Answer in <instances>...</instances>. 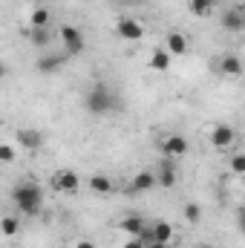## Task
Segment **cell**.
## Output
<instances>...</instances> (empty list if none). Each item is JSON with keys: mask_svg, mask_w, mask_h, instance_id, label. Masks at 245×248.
<instances>
[{"mask_svg": "<svg viewBox=\"0 0 245 248\" xmlns=\"http://www.w3.org/2000/svg\"><path fill=\"white\" fill-rule=\"evenodd\" d=\"M26 38H29V44H32V46L46 49V46H49V41H52V32H49V29H32V26H26Z\"/></svg>", "mask_w": 245, "mask_h": 248, "instance_id": "19", "label": "cell"}, {"mask_svg": "<svg viewBox=\"0 0 245 248\" xmlns=\"http://www.w3.org/2000/svg\"><path fill=\"white\" fill-rule=\"evenodd\" d=\"M32 3H35V6H41V3H44V0H32Z\"/></svg>", "mask_w": 245, "mask_h": 248, "instance_id": "30", "label": "cell"}, {"mask_svg": "<svg viewBox=\"0 0 245 248\" xmlns=\"http://www.w3.org/2000/svg\"><path fill=\"white\" fill-rule=\"evenodd\" d=\"M12 199H15V208L23 214V217H35L41 214L44 208V190L35 182H20V185L12 187Z\"/></svg>", "mask_w": 245, "mask_h": 248, "instance_id": "2", "label": "cell"}, {"mask_svg": "<svg viewBox=\"0 0 245 248\" xmlns=\"http://www.w3.org/2000/svg\"><path fill=\"white\" fill-rule=\"evenodd\" d=\"M20 231V219L12 214V217H0V234L3 237H15Z\"/></svg>", "mask_w": 245, "mask_h": 248, "instance_id": "22", "label": "cell"}, {"mask_svg": "<svg viewBox=\"0 0 245 248\" xmlns=\"http://www.w3.org/2000/svg\"><path fill=\"white\" fill-rule=\"evenodd\" d=\"M17 159V147L9 141H0V165H12Z\"/></svg>", "mask_w": 245, "mask_h": 248, "instance_id": "24", "label": "cell"}, {"mask_svg": "<svg viewBox=\"0 0 245 248\" xmlns=\"http://www.w3.org/2000/svg\"><path fill=\"white\" fill-rule=\"evenodd\" d=\"M153 187H156V173H153V168H144V170H138V173L130 179L127 193H130V196H138V193H147V190H153Z\"/></svg>", "mask_w": 245, "mask_h": 248, "instance_id": "7", "label": "cell"}, {"mask_svg": "<svg viewBox=\"0 0 245 248\" xmlns=\"http://www.w3.org/2000/svg\"><path fill=\"white\" fill-rule=\"evenodd\" d=\"M187 139L179 136V133H170V136H165L162 141H159V150H162V156L165 159H182L184 153H187Z\"/></svg>", "mask_w": 245, "mask_h": 248, "instance_id": "4", "label": "cell"}, {"mask_svg": "<svg viewBox=\"0 0 245 248\" xmlns=\"http://www.w3.org/2000/svg\"><path fill=\"white\" fill-rule=\"evenodd\" d=\"M182 217L190 222V225H196L199 219H202V208H199V202H187L182 208Z\"/></svg>", "mask_w": 245, "mask_h": 248, "instance_id": "23", "label": "cell"}, {"mask_svg": "<svg viewBox=\"0 0 245 248\" xmlns=\"http://www.w3.org/2000/svg\"><path fill=\"white\" fill-rule=\"evenodd\" d=\"M78 187H81V179H78V173H75V170H69V168L55 170V176H52V190L72 196V193H78Z\"/></svg>", "mask_w": 245, "mask_h": 248, "instance_id": "5", "label": "cell"}, {"mask_svg": "<svg viewBox=\"0 0 245 248\" xmlns=\"http://www.w3.org/2000/svg\"><path fill=\"white\" fill-rule=\"evenodd\" d=\"M3 78H6V66L0 63V81H3Z\"/></svg>", "mask_w": 245, "mask_h": 248, "instance_id": "29", "label": "cell"}, {"mask_svg": "<svg viewBox=\"0 0 245 248\" xmlns=\"http://www.w3.org/2000/svg\"><path fill=\"white\" fill-rule=\"evenodd\" d=\"M147 243H165V246H170V240H173V225L170 222H165V219H156V222H147ZM144 243V246H147Z\"/></svg>", "mask_w": 245, "mask_h": 248, "instance_id": "11", "label": "cell"}, {"mask_svg": "<svg viewBox=\"0 0 245 248\" xmlns=\"http://www.w3.org/2000/svg\"><path fill=\"white\" fill-rule=\"evenodd\" d=\"M58 38H61V44H63V55H66V58L81 55V52H84V46H87L84 32H81L78 26H72V23H63L61 29H58Z\"/></svg>", "mask_w": 245, "mask_h": 248, "instance_id": "3", "label": "cell"}, {"mask_svg": "<svg viewBox=\"0 0 245 248\" xmlns=\"http://www.w3.org/2000/svg\"><path fill=\"white\" fill-rule=\"evenodd\" d=\"M219 0H187V9H190V15H196V17H205V15H211V9L216 6Z\"/></svg>", "mask_w": 245, "mask_h": 248, "instance_id": "21", "label": "cell"}, {"mask_svg": "<svg viewBox=\"0 0 245 248\" xmlns=\"http://www.w3.org/2000/svg\"><path fill=\"white\" fill-rule=\"evenodd\" d=\"M153 173H156V185H162V187H176V182H179L176 159H162V165L153 168Z\"/></svg>", "mask_w": 245, "mask_h": 248, "instance_id": "8", "label": "cell"}, {"mask_svg": "<svg viewBox=\"0 0 245 248\" xmlns=\"http://www.w3.org/2000/svg\"><path fill=\"white\" fill-rule=\"evenodd\" d=\"M231 170H234L237 176H240V173H245V156H243V153H237V156L231 159Z\"/></svg>", "mask_w": 245, "mask_h": 248, "instance_id": "25", "label": "cell"}, {"mask_svg": "<svg viewBox=\"0 0 245 248\" xmlns=\"http://www.w3.org/2000/svg\"><path fill=\"white\" fill-rule=\"evenodd\" d=\"M187 38H184L182 32H168V38H165V52L170 55V58H179V55H187Z\"/></svg>", "mask_w": 245, "mask_h": 248, "instance_id": "13", "label": "cell"}, {"mask_svg": "<svg viewBox=\"0 0 245 248\" xmlns=\"http://www.w3.org/2000/svg\"><path fill=\"white\" fill-rule=\"evenodd\" d=\"M15 141H17V147H23V150H29V153H38L46 139H44V133L35 130V127H20V130L15 133Z\"/></svg>", "mask_w": 245, "mask_h": 248, "instance_id": "6", "label": "cell"}, {"mask_svg": "<svg viewBox=\"0 0 245 248\" xmlns=\"http://www.w3.org/2000/svg\"><path fill=\"white\" fill-rule=\"evenodd\" d=\"M66 61H69L66 55H41V58L35 61V69H38L41 75H52V72H58Z\"/></svg>", "mask_w": 245, "mask_h": 248, "instance_id": "14", "label": "cell"}, {"mask_svg": "<svg viewBox=\"0 0 245 248\" xmlns=\"http://www.w3.org/2000/svg\"><path fill=\"white\" fill-rule=\"evenodd\" d=\"M222 29H228V32H243L245 29L243 6H234V9H225V12H222Z\"/></svg>", "mask_w": 245, "mask_h": 248, "instance_id": "12", "label": "cell"}, {"mask_svg": "<svg viewBox=\"0 0 245 248\" xmlns=\"http://www.w3.org/2000/svg\"><path fill=\"white\" fill-rule=\"evenodd\" d=\"M87 187H90V193H95V196H110V193H113V179L104 176V173H92L90 182H87Z\"/></svg>", "mask_w": 245, "mask_h": 248, "instance_id": "16", "label": "cell"}, {"mask_svg": "<svg viewBox=\"0 0 245 248\" xmlns=\"http://www.w3.org/2000/svg\"><path fill=\"white\" fill-rule=\"evenodd\" d=\"M122 248H144V243H138L136 237H130V240H127V243H124Z\"/></svg>", "mask_w": 245, "mask_h": 248, "instance_id": "27", "label": "cell"}, {"mask_svg": "<svg viewBox=\"0 0 245 248\" xmlns=\"http://www.w3.org/2000/svg\"><path fill=\"white\" fill-rule=\"evenodd\" d=\"M219 72L222 75H228V78H240L243 75V61H240V55H222V61H219Z\"/></svg>", "mask_w": 245, "mask_h": 248, "instance_id": "17", "label": "cell"}, {"mask_svg": "<svg viewBox=\"0 0 245 248\" xmlns=\"http://www.w3.org/2000/svg\"><path fill=\"white\" fill-rule=\"evenodd\" d=\"M144 248H170V246H165V243H147Z\"/></svg>", "mask_w": 245, "mask_h": 248, "instance_id": "28", "label": "cell"}, {"mask_svg": "<svg viewBox=\"0 0 245 248\" xmlns=\"http://www.w3.org/2000/svg\"><path fill=\"white\" fill-rule=\"evenodd\" d=\"M113 32H116L122 41H130V44L144 38V26H141L136 17H122V20L116 23V29H113Z\"/></svg>", "mask_w": 245, "mask_h": 248, "instance_id": "9", "label": "cell"}, {"mask_svg": "<svg viewBox=\"0 0 245 248\" xmlns=\"http://www.w3.org/2000/svg\"><path fill=\"white\" fill-rule=\"evenodd\" d=\"M144 225H147V219H144L141 214H127V217H122V219H119V228H122L127 237H138Z\"/></svg>", "mask_w": 245, "mask_h": 248, "instance_id": "15", "label": "cell"}, {"mask_svg": "<svg viewBox=\"0 0 245 248\" xmlns=\"http://www.w3.org/2000/svg\"><path fill=\"white\" fill-rule=\"evenodd\" d=\"M72 248H95V243L84 237V240H75V246H72Z\"/></svg>", "mask_w": 245, "mask_h": 248, "instance_id": "26", "label": "cell"}, {"mask_svg": "<svg viewBox=\"0 0 245 248\" xmlns=\"http://www.w3.org/2000/svg\"><path fill=\"white\" fill-rule=\"evenodd\" d=\"M234 141H237V133H234L231 124H216V127L211 130V147H216V150H228Z\"/></svg>", "mask_w": 245, "mask_h": 248, "instance_id": "10", "label": "cell"}, {"mask_svg": "<svg viewBox=\"0 0 245 248\" xmlns=\"http://www.w3.org/2000/svg\"><path fill=\"white\" fill-rule=\"evenodd\" d=\"M119 107V95L107 87V84H92L84 93V110L92 116H107Z\"/></svg>", "mask_w": 245, "mask_h": 248, "instance_id": "1", "label": "cell"}, {"mask_svg": "<svg viewBox=\"0 0 245 248\" xmlns=\"http://www.w3.org/2000/svg\"><path fill=\"white\" fill-rule=\"evenodd\" d=\"M170 63H173V58L165 52V46L150 52V69H153V72H168V69H170Z\"/></svg>", "mask_w": 245, "mask_h": 248, "instance_id": "20", "label": "cell"}, {"mask_svg": "<svg viewBox=\"0 0 245 248\" xmlns=\"http://www.w3.org/2000/svg\"><path fill=\"white\" fill-rule=\"evenodd\" d=\"M49 20H52V15H49L46 6H35L29 12V26L32 29H49Z\"/></svg>", "mask_w": 245, "mask_h": 248, "instance_id": "18", "label": "cell"}]
</instances>
